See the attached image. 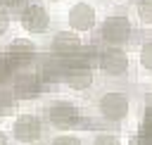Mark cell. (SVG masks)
<instances>
[{
	"mask_svg": "<svg viewBox=\"0 0 152 145\" xmlns=\"http://www.w3.org/2000/svg\"><path fill=\"white\" fill-rule=\"evenodd\" d=\"M48 121H50L55 128H59V131H71V128L78 126L81 112H78L76 105L59 100V102H52V105L48 107Z\"/></svg>",
	"mask_w": 152,
	"mask_h": 145,
	"instance_id": "6da1fadb",
	"label": "cell"
},
{
	"mask_svg": "<svg viewBox=\"0 0 152 145\" xmlns=\"http://www.w3.org/2000/svg\"><path fill=\"white\" fill-rule=\"evenodd\" d=\"M12 135L17 143L31 145L43 138V121L36 114H19L12 124Z\"/></svg>",
	"mask_w": 152,
	"mask_h": 145,
	"instance_id": "7a4b0ae2",
	"label": "cell"
},
{
	"mask_svg": "<svg viewBox=\"0 0 152 145\" xmlns=\"http://www.w3.org/2000/svg\"><path fill=\"white\" fill-rule=\"evenodd\" d=\"M97 107H100V114L104 116V119H109V121H121L126 114H128V107H131V102H128V97L124 95V93H104L102 97H100V102H97Z\"/></svg>",
	"mask_w": 152,
	"mask_h": 145,
	"instance_id": "3957f363",
	"label": "cell"
},
{
	"mask_svg": "<svg viewBox=\"0 0 152 145\" xmlns=\"http://www.w3.org/2000/svg\"><path fill=\"white\" fill-rule=\"evenodd\" d=\"M43 90V81H40V74H33V71H24V74H17L14 76V83H12V95L17 100H33L38 97Z\"/></svg>",
	"mask_w": 152,
	"mask_h": 145,
	"instance_id": "277c9868",
	"label": "cell"
},
{
	"mask_svg": "<svg viewBox=\"0 0 152 145\" xmlns=\"http://www.w3.org/2000/svg\"><path fill=\"white\" fill-rule=\"evenodd\" d=\"M21 26L28 31V33H45L48 26H50V14L43 5L38 2H31L24 7L21 12Z\"/></svg>",
	"mask_w": 152,
	"mask_h": 145,
	"instance_id": "5b68a950",
	"label": "cell"
},
{
	"mask_svg": "<svg viewBox=\"0 0 152 145\" xmlns=\"http://www.w3.org/2000/svg\"><path fill=\"white\" fill-rule=\"evenodd\" d=\"M131 36V21L126 17H107L102 24V38L107 43H124Z\"/></svg>",
	"mask_w": 152,
	"mask_h": 145,
	"instance_id": "8992f818",
	"label": "cell"
},
{
	"mask_svg": "<svg viewBox=\"0 0 152 145\" xmlns=\"http://www.w3.org/2000/svg\"><path fill=\"white\" fill-rule=\"evenodd\" d=\"M100 69L109 76H119V74H126L128 69V57L124 50L119 48H109L100 55Z\"/></svg>",
	"mask_w": 152,
	"mask_h": 145,
	"instance_id": "52a82bcc",
	"label": "cell"
},
{
	"mask_svg": "<svg viewBox=\"0 0 152 145\" xmlns=\"http://www.w3.org/2000/svg\"><path fill=\"white\" fill-rule=\"evenodd\" d=\"M95 24V10L88 5V2H76L71 10H69V26L71 31H90Z\"/></svg>",
	"mask_w": 152,
	"mask_h": 145,
	"instance_id": "ba28073f",
	"label": "cell"
},
{
	"mask_svg": "<svg viewBox=\"0 0 152 145\" xmlns=\"http://www.w3.org/2000/svg\"><path fill=\"white\" fill-rule=\"evenodd\" d=\"M33 55H36V45H33L28 38H14V40L7 45V50H5V57L12 62V67H14V64H26V62H31Z\"/></svg>",
	"mask_w": 152,
	"mask_h": 145,
	"instance_id": "9c48e42d",
	"label": "cell"
},
{
	"mask_svg": "<svg viewBox=\"0 0 152 145\" xmlns=\"http://www.w3.org/2000/svg\"><path fill=\"white\" fill-rule=\"evenodd\" d=\"M78 48H81V38H78L74 31H59V33L50 40V52H55V55L69 57V55H74Z\"/></svg>",
	"mask_w": 152,
	"mask_h": 145,
	"instance_id": "30bf717a",
	"label": "cell"
},
{
	"mask_svg": "<svg viewBox=\"0 0 152 145\" xmlns=\"http://www.w3.org/2000/svg\"><path fill=\"white\" fill-rule=\"evenodd\" d=\"M64 81L74 90H86V88L93 86V69H88V67H69L64 71Z\"/></svg>",
	"mask_w": 152,
	"mask_h": 145,
	"instance_id": "8fae6325",
	"label": "cell"
},
{
	"mask_svg": "<svg viewBox=\"0 0 152 145\" xmlns=\"http://www.w3.org/2000/svg\"><path fill=\"white\" fill-rule=\"evenodd\" d=\"M138 17L145 24H152V0H140L138 2Z\"/></svg>",
	"mask_w": 152,
	"mask_h": 145,
	"instance_id": "7c38bea8",
	"label": "cell"
},
{
	"mask_svg": "<svg viewBox=\"0 0 152 145\" xmlns=\"http://www.w3.org/2000/svg\"><path fill=\"white\" fill-rule=\"evenodd\" d=\"M12 69H14V67H12V62H10L5 55H0V86L10 81V76H12Z\"/></svg>",
	"mask_w": 152,
	"mask_h": 145,
	"instance_id": "4fadbf2b",
	"label": "cell"
},
{
	"mask_svg": "<svg viewBox=\"0 0 152 145\" xmlns=\"http://www.w3.org/2000/svg\"><path fill=\"white\" fill-rule=\"evenodd\" d=\"M140 64L152 71V43H145L142 45V50H140Z\"/></svg>",
	"mask_w": 152,
	"mask_h": 145,
	"instance_id": "5bb4252c",
	"label": "cell"
},
{
	"mask_svg": "<svg viewBox=\"0 0 152 145\" xmlns=\"http://www.w3.org/2000/svg\"><path fill=\"white\" fill-rule=\"evenodd\" d=\"M93 145H121V140H119L116 135H112V133H100V135L93 140Z\"/></svg>",
	"mask_w": 152,
	"mask_h": 145,
	"instance_id": "9a60e30c",
	"label": "cell"
},
{
	"mask_svg": "<svg viewBox=\"0 0 152 145\" xmlns=\"http://www.w3.org/2000/svg\"><path fill=\"white\" fill-rule=\"evenodd\" d=\"M50 145H83L76 135H55L50 140Z\"/></svg>",
	"mask_w": 152,
	"mask_h": 145,
	"instance_id": "2e32d148",
	"label": "cell"
},
{
	"mask_svg": "<svg viewBox=\"0 0 152 145\" xmlns=\"http://www.w3.org/2000/svg\"><path fill=\"white\" fill-rule=\"evenodd\" d=\"M128 145H152V138H145V135H135V138H131V143Z\"/></svg>",
	"mask_w": 152,
	"mask_h": 145,
	"instance_id": "e0dca14e",
	"label": "cell"
},
{
	"mask_svg": "<svg viewBox=\"0 0 152 145\" xmlns=\"http://www.w3.org/2000/svg\"><path fill=\"white\" fill-rule=\"evenodd\" d=\"M7 29H10V17H7V14L0 10V36H2Z\"/></svg>",
	"mask_w": 152,
	"mask_h": 145,
	"instance_id": "ac0fdd59",
	"label": "cell"
},
{
	"mask_svg": "<svg viewBox=\"0 0 152 145\" xmlns=\"http://www.w3.org/2000/svg\"><path fill=\"white\" fill-rule=\"evenodd\" d=\"M24 0H0V5L2 7H10V10H14V7H19Z\"/></svg>",
	"mask_w": 152,
	"mask_h": 145,
	"instance_id": "d6986e66",
	"label": "cell"
},
{
	"mask_svg": "<svg viewBox=\"0 0 152 145\" xmlns=\"http://www.w3.org/2000/svg\"><path fill=\"white\" fill-rule=\"evenodd\" d=\"M0 145H10V143H7V135H5L2 131H0Z\"/></svg>",
	"mask_w": 152,
	"mask_h": 145,
	"instance_id": "ffe728a7",
	"label": "cell"
},
{
	"mask_svg": "<svg viewBox=\"0 0 152 145\" xmlns=\"http://www.w3.org/2000/svg\"><path fill=\"white\" fill-rule=\"evenodd\" d=\"M145 114H152V102L147 105V112H145Z\"/></svg>",
	"mask_w": 152,
	"mask_h": 145,
	"instance_id": "44dd1931",
	"label": "cell"
},
{
	"mask_svg": "<svg viewBox=\"0 0 152 145\" xmlns=\"http://www.w3.org/2000/svg\"><path fill=\"white\" fill-rule=\"evenodd\" d=\"M52 2H57V0H52Z\"/></svg>",
	"mask_w": 152,
	"mask_h": 145,
	"instance_id": "7402d4cb",
	"label": "cell"
}]
</instances>
